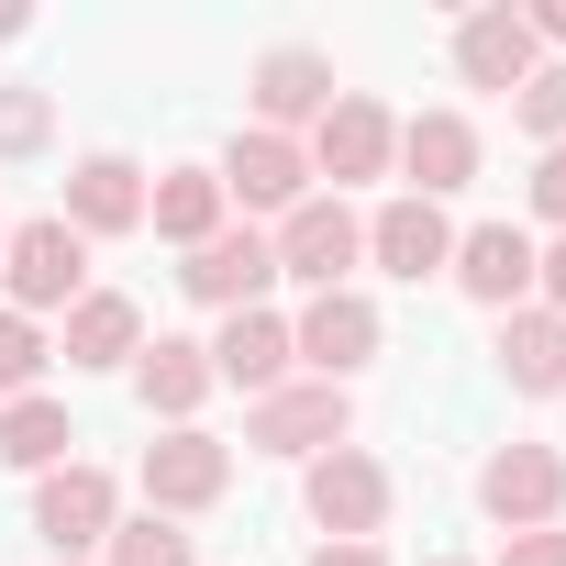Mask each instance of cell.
I'll return each instance as SVG.
<instances>
[{
	"instance_id": "cell-1",
	"label": "cell",
	"mask_w": 566,
	"mask_h": 566,
	"mask_svg": "<svg viewBox=\"0 0 566 566\" xmlns=\"http://www.w3.org/2000/svg\"><path fill=\"white\" fill-rule=\"evenodd\" d=\"M0 277H12V312H78V301H90V244H78L56 211H45V222H12Z\"/></svg>"
},
{
	"instance_id": "cell-2",
	"label": "cell",
	"mask_w": 566,
	"mask_h": 566,
	"mask_svg": "<svg viewBox=\"0 0 566 566\" xmlns=\"http://www.w3.org/2000/svg\"><path fill=\"white\" fill-rule=\"evenodd\" d=\"M112 522H123V489H112L90 455H67V467L34 478V533L56 544V566H78L90 544H112Z\"/></svg>"
},
{
	"instance_id": "cell-3",
	"label": "cell",
	"mask_w": 566,
	"mask_h": 566,
	"mask_svg": "<svg viewBox=\"0 0 566 566\" xmlns=\"http://www.w3.org/2000/svg\"><path fill=\"white\" fill-rule=\"evenodd\" d=\"M345 433H356V400L323 389V378H290V389H266V400L244 411V444H255V455H334Z\"/></svg>"
},
{
	"instance_id": "cell-4",
	"label": "cell",
	"mask_w": 566,
	"mask_h": 566,
	"mask_svg": "<svg viewBox=\"0 0 566 566\" xmlns=\"http://www.w3.org/2000/svg\"><path fill=\"white\" fill-rule=\"evenodd\" d=\"M301 156H312V178H334V200H345L356 178H389V156H400V123H389L367 90H345V101L312 123V145H301Z\"/></svg>"
},
{
	"instance_id": "cell-5",
	"label": "cell",
	"mask_w": 566,
	"mask_h": 566,
	"mask_svg": "<svg viewBox=\"0 0 566 566\" xmlns=\"http://www.w3.org/2000/svg\"><path fill=\"white\" fill-rule=\"evenodd\" d=\"M378 345H389V323H378V301H356V290H323V301L290 323V356H301L323 389H345V378H356Z\"/></svg>"
},
{
	"instance_id": "cell-6",
	"label": "cell",
	"mask_w": 566,
	"mask_h": 566,
	"mask_svg": "<svg viewBox=\"0 0 566 566\" xmlns=\"http://www.w3.org/2000/svg\"><path fill=\"white\" fill-rule=\"evenodd\" d=\"M222 489H233V444H211L200 422H178V433H156V444H145V511H156V522L211 511Z\"/></svg>"
},
{
	"instance_id": "cell-7",
	"label": "cell",
	"mask_w": 566,
	"mask_h": 566,
	"mask_svg": "<svg viewBox=\"0 0 566 566\" xmlns=\"http://www.w3.org/2000/svg\"><path fill=\"white\" fill-rule=\"evenodd\" d=\"M478 511H489L500 533H544V522L566 511V455H555V444H500V455L478 467Z\"/></svg>"
},
{
	"instance_id": "cell-8",
	"label": "cell",
	"mask_w": 566,
	"mask_h": 566,
	"mask_svg": "<svg viewBox=\"0 0 566 566\" xmlns=\"http://www.w3.org/2000/svg\"><path fill=\"white\" fill-rule=\"evenodd\" d=\"M312 522H323V544H378V522H389V467H378L367 444L312 455Z\"/></svg>"
},
{
	"instance_id": "cell-9",
	"label": "cell",
	"mask_w": 566,
	"mask_h": 566,
	"mask_svg": "<svg viewBox=\"0 0 566 566\" xmlns=\"http://www.w3.org/2000/svg\"><path fill=\"white\" fill-rule=\"evenodd\" d=\"M266 244H277V277H301V290L323 301V290H345V266L367 255V222H356L345 200H301Z\"/></svg>"
},
{
	"instance_id": "cell-10",
	"label": "cell",
	"mask_w": 566,
	"mask_h": 566,
	"mask_svg": "<svg viewBox=\"0 0 566 566\" xmlns=\"http://www.w3.org/2000/svg\"><path fill=\"white\" fill-rule=\"evenodd\" d=\"M211 178H222L233 211H277V222L312 200V156H301V134H233Z\"/></svg>"
},
{
	"instance_id": "cell-11",
	"label": "cell",
	"mask_w": 566,
	"mask_h": 566,
	"mask_svg": "<svg viewBox=\"0 0 566 566\" xmlns=\"http://www.w3.org/2000/svg\"><path fill=\"white\" fill-rule=\"evenodd\" d=\"M266 277H277V244H266L255 222H222L211 244H189L178 290H189V301H211V312H266Z\"/></svg>"
},
{
	"instance_id": "cell-12",
	"label": "cell",
	"mask_w": 566,
	"mask_h": 566,
	"mask_svg": "<svg viewBox=\"0 0 566 566\" xmlns=\"http://www.w3.org/2000/svg\"><path fill=\"white\" fill-rule=\"evenodd\" d=\"M334 101H345V78H334V56H323V45H266V56H255V134L323 123Z\"/></svg>"
},
{
	"instance_id": "cell-13",
	"label": "cell",
	"mask_w": 566,
	"mask_h": 566,
	"mask_svg": "<svg viewBox=\"0 0 566 566\" xmlns=\"http://www.w3.org/2000/svg\"><path fill=\"white\" fill-rule=\"evenodd\" d=\"M533 255H544V244H533L522 222H478V233H455V255H444V266H455V290H467V301L522 312V301H533Z\"/></svg>"
},
{
	"instance_id": "cell-14",
	"label": "cell",
	"mask_w": 566,
	"mask_h": 566,
	"mask_svg": "<svg viewBox=\"0 0 566 566\" xmlns=\"http://www.w3.org/2000/svg\"><path fill=\"white\" fill-rule=\"evenodd\" d=\"M533 67H544V45H533V23L511 12V0H500V12H467V23H455V78H467V90H500V101H511Z\"/></svg>"
},
{
	"instance_id": "cell-15",
	"label": "cell",
	"mask_w": 566,
	"mask_h": 566,
	"mask_svg": "<svg viewBox=\"0 0 566 566\" xmlns=\"http://www.w3.org/2000/svg\"><path fill=\"white\" fill-rule=\"evenodd\" d=\"M290 323L277 312H222V334H211V378L222 389H244V400H266V389H290Z\"/></svg>"
},
{
	"instance_id": "cell-16",
	"label": "cell",
	"mask_w": 566,
	"mask_h": 566,
	"mask_svg": "<svg viewBox=\"0 0 566 566\" xmlns=\"http://www.w3.org/2000/svg\"><path fill=\"white\" fill-rule=\"evenodd\" d=\"M367 255L389 266V277H411V290H422V277L455 255V222H444V200H389V211H367Z\"/></svg>"
},
{
	"instance_id": "cell-17",
	"label": "cell",
	"mask_w": 566,
	"mask_h": 566,
	"mask_svg": "<svg viewBox=\"0 0 566 566\" xmlns=\"http://www.w3.org/2000/svg\"><path fill=\"white\" fill-rule=\"evenodd\" d=\"M56 222H67L78 244H90V233H134V222H145V167H134V156H78Z\"/></svg>"
},
{
	"instance_id": "cell-18",
	"label": "cell",
	"mask_w": 566,
	"mask_h": 566,
	"mask_svg": "<svg viewBox=\"0 0 566 566\" xmlns=\"http://www.w3.org/2000/svg\"><path fill=\"white\" fill-rule=\"evenodd\" d=\"M400 167H411V200H444L478 178V123L467 112H411L400 123Z\"/></svg>"
},
{
	"instance_id": "cell-19",
	"label": "cell",
	"mask_w": 566,
	"mask_h": 566,
	"mask_svg": "<svg viewBox=\"0 0 566 566\" xmlns=\"http://www.w3.org/2000/svg\"><path fill=\"white\" fill-rule=\"evenodd\" d=\"M134 389H145V411L178 433V422H189V411H200L222 378H211V345H189V334H156V345L134 356Z\"/></svg>"
},
{
	"instance_id": "cell-20",
	"label": "cell",
	"mask_w": 566,
	"mask_h": 566,
	"mask_svg": "<svg viewBox=\"0 0 566 566\" xmlns=\"http://www.w3.org/2000/svg\"><path fill=\"white\" fill-rule=\"evenodd\" d=\"M500 378H511L522 400H555V389H566V323H555L544 301L500 312Z\"/></svg>"
},
{
	"instance_id": "cell-21",
	"label": "cell",
	"mask_w": 566,
	"mask_h": 566,
	"mask_svg": "<svg viewBox=\"0 0 566 566\" xmlns=\"http://www.w3.org/2000/svg\"><path fill=\"white\" fill-rule=\"evenodd\" d=\"M56 356H67V367H134V356H145V312H134L123 290H90V301L67 312Z\"/></svg>"
},
{
	"instance_id": "cell-22",
	"label": "cell",
	"mask_w": 566,
	"mask_h": 566,
	"mask_svg": "<svg viewBox=\"0 0 566 566\" xmlns=\"http://www.w3.org/2000/svg\"><path fill=\"white\" fill-rule=\"evenodd\" d=\"M222 211H233V200H222V178H211V167H167V178L145 189V222H156L167 244H211V233H222Z\"/></svg>"
},
{
	"instance_id": "cell-23",
	"label": "cell",
	"mask_w": 566,
	"mask_h": 566,
	"mask_svg": "<svg viewBox=\"0 0 566 566\" xmlns=\"http://www.w3.org/2000/svg\"><path fill=\"white\" fill-rule=\"evenodd\" d=\"M67 444H78V422H67V400H0V467H23V478H45V467H67Z\"/></svg>"
},
{
	"instance_id": "cell-24",
	"label": "cell",
	"mask_w": 566,
	"mask_h": 566,
	"mask_svg": "<svg viewBox=\"0 0 566 566\" xmlns=\"http://www.w3.org/2000/svg\"><path fill=\"white\" fill-rule=\"evenodd\" d=\"M45 323L34 312H0V400H34V378H45Z\"/></svg>"
},
{
	"instance_id": "cell-25",
	"label": "cell",
	"mask_w": 566,
	"mask_h": 566,
	"mask_svg": "<svg viewBox=\"0 0 566 566\" xmlns=\"http://www.w3.org/2000/svg\"><path fill=\"white\" fill-rule=\"evenodd\" d=\"M511 123H522L533 145H566V67H533V78L511 90Z\"/></svg>"
},
{
	"instance_id": "cell-26",
	"label": "cell",
	"mask_w": 566,
	"mask_h": 566,
	"mask_svg": "<svg viewBox=\"0 0 566 566\" xmlns=\"http://www.w3.org/2000/svg\"><path fill=\"white\" fill-rule=\"evenodd\" d=\"M112 566H200V555H189V533H178V522H156V511H145V522H112Z\"/></svg>"
},
{
	"instance_id": "cell-27",
	"label": "cell",
	"mask_w": 566,
	"mask_h": 566,
	"mask_svg": "<svg viewBox=\"0 0 566 566\" xmlns=\"http://www.w3.org/2000/svg\"><path fill=\"white\" fill-rule=\"evenodd\" d=\"M45 134H56L45 90H0V156H45Z\"/></svg>"
},
{
	"instance_id": "cell-28",
	"label": "cell",
	"mask_w": 566,
	"mask_h": 566,
	"mask_svg": "<svg viewBox=\"0 0 566 566\" xmlns=\"http://www.w3.org/2000/svg\"><path fill=\"white\" fill-rule=\"evenodd\" d=\"M533 211L566 233V145H544V156H533Z\"/></svg>"
},
{
	"instance_id": "cell-29",
	"label": "cell",
	"mask_w": 566,
	"mask_h": 566,
	"mask_svg": "<svg viewBox=\"0 0 566 566\" xmlns=\"http://www.w3.org/2000/svg\"><path fill=\"white\" fill-rule=\"evenodd\" d=\"M500 566H566V522H544V533H500Z\"/></svg>"
},
{
	"instance_id": "cell-30",
	"label": "cell",
	"mask_w": 566,
	"mask_h": 566,
	"mask_svg": "<svg viewBox=\"0 0 566 566\" xmlns=\"http://www.w3.org/2000/svg\"><path fill=\"white\" fill-rule=\"evenodd\" d=\"M533 290H544V312H555V323H566V233H555V244H544V255H533Z\"/></svg>"
},
{
	"instance_id": "cell-31",
	"label": "cell",
	"mask_w": 566,
	"mask_h": 566,
	"mask_svg": "<svg viewBox=\"0 0 566 566\" xmlns=\"http://www.w3.org/2000/svg\"><path fill=\"white\" fill-rule=\"evenodd\" d=\"M312 566H389L378 544H312Z\"/></svg>"
},
{
	"instance_id": "cell-32",
	"label": "cell",
	"mask_w": 566,
	"mask_h": 566,
	"mask_svg": "<svg viewBox=\"0 0 566 566\" xmlns=\"http://www.w3.org/2000/svg\"><path fill=\"white\" fill-rule=\"evenodd\" d=\"M533 23V45H566V0H544V12H522Z\"/></svg>"
},
{
	"instance_id": "cell-33",
	"label": "cell",
	"mask_w": 566,
	"mask_h": 566,
	"mask_svg": "<svg viewBox=\"0 0 566 566\" xmlns=\"http://www.w3.org/2000/svg\"><path fill=\"white\" fill-rule=\"evenodd\" d=\"M12 34H23V0H0V45H12Z\"/></svg>"
},
{
	"instance_id": "cell-34",
	"label": "cell",
	"mask_w": 566,
	"mask_h": 566,
	"mask_svg": "<svg viewBox=\"0 0 566 566\" xmlns=\"http://www.w3.org/2000/svg\"><path fill=\"white\" fill-rule=\"evenodd\" d=\"M422 566H467V555H422Z\"/></svg>"
},
{
	"instance_id": "cell-35",
	"label": "cell",
	"mask_w": 566,
	"mask_h": 566,
	"mask_svg": "<svg viewBox=\"0 0 566 566\" xmlns=\"http://www.w3.org/2000/svg\"><path fill=\"white\" fill-rule=\"evenodd\" d=\"M0 244H12V222H0Z\"/></svg>"
}]
</instances>
